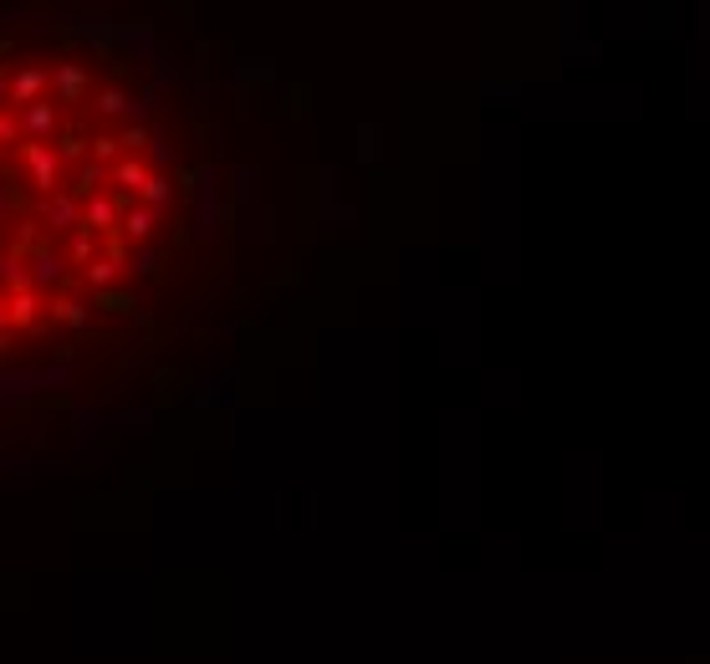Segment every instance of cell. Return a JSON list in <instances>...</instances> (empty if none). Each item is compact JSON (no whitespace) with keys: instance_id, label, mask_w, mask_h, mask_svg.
<instances>
[{"instance_id":"1","label":"cell","mask_w":710,"mask_h":664,"mask_svg":"<svg viewBox=\"0 0 710 664\" xmlns=\"http://www.w3.org/2000/svg\"><path fill=\"white\" fill-rule=\"evenodd\" d=\"M169 154L118 67L77 41H0V363L139 286L169 225Z\"/></svg>"}]
</instances>
